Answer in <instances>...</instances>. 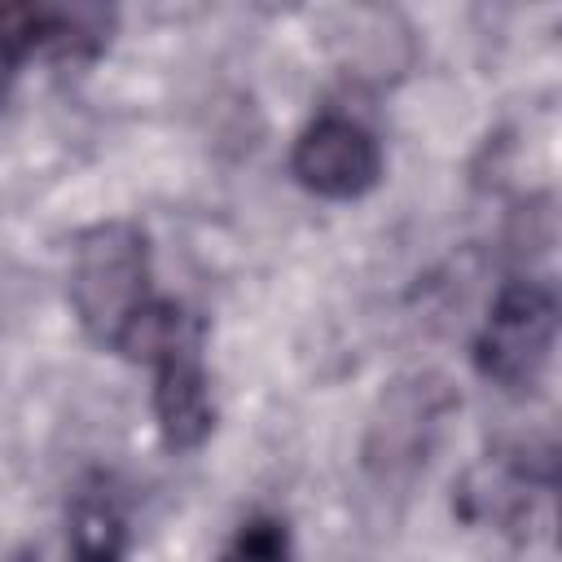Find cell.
I'll use <instances>...</instances> for the list:
<instances>
[{
	"mask_svg": "<svg viewBox=\"0 0 562 562\" xmlns=\"http://www.w3.org/2000/svg\"><path fill=\"white\" fill-rule=\"evenodd\" d=\"M110 18L97 9H57V4H0V101L31 53L48 57H88L105 44Z\"/></svg>",
	"mask_w": 562,
	"mask_h": 562,
	"instance_id": "4",
	"label": "cell"
},
{
	"mask_svg": "<svg viewBox=\"0 0 562 562\" xmlns=\"http://www.w3.org/2000/svg\"><path fill=\"white\" fill-rule=\"evenodd\" d=\"M558 334V299L544 281H509L479 338H474V364L487 382L505 391H531L536 378L549 364Z\"/></svg>",
	"mask_w": 562,
	"mask_h": 562,
	"instance_id": "2",
	"label": "cell"
},
{
	"mask_svg": "<svg viewBox=\"0 0 562 562\" xmlns=\"http://www.w3.org/2000/svg\"><path fill=\"white\" fill-rule=\"evenodd\" d=\"M123 514L105 501V496H88L79 501L75 518H70V553L75 562H119L123 558Z\"/></svg>",
	"mask_w": 562,
	"mask_h": 562,
	"instance_id": "6",
	"label": "cell"
},
{
	"mask_svg": "<svg viewBox=\"0 0 562 562\" xmlns=\"http://www.w3.org/2000/svg\"><path fill=\"white\" fill-rule=\"evenodd\" d=\"M220 562H290V536L277 518H250Z\"/></svg>",
	"mask_w": 562,
	"mask_h": 562,
	"instance_id": "7",
	"label": "cell"
},
{
	"mask_svg": "<svg viewBox=\"0 0 562 562\" xmlns=\"http://www.w3.org/2000/svg\"><path fill=\"white\" fill-rule=\"evenodd\" d=\"M290 167L299 184L321 198H360L382 176V149L373 132L360 127L356 119L325 114L294 140Z\"/></svg>",
	"mask_w": 562,
	"mask_h": 562,
	"instance_id": "3",
	"label": "cell"
},
{
	"mask_svg": "<svg viewBox=\"0 0 562 562\" xmlns=\"http://www.w3.org/2000/svg\"><path fill=\"white\" fill-rule=\"evenodd\" d=\"M154 413L171 448H198L211 430V395L198 360V338L154 364Z\"/></svg>",
	"mask_w": 562,
	"mask_h": 562,
	"instance_id": "5",
	"label": "cell"
},
{
	"mask_svg": "<svg viewBox=\"0 0 562 562\" xmlns=\"http://www.w3.org/2000/svg\"><path fill=\"white\" fill-rule=\"evenodd\" d=\"M149 250L136 224H97L70 268V303L83 321V329L97 342L119 338V329L149 303Z\"/></svg>",
	"mask_w": 562,
	"mask_h": 562,
	"instance_id": "1",
	"label": "cell"
}]
</instances>
